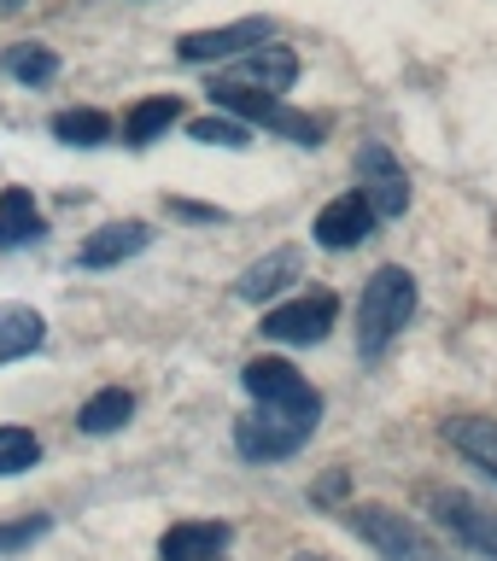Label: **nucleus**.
Returning a JSON list of instances; mask_svg holds the SVG:
<instances>
[{"label":"nucleus","instance_id":"nucleus-1","mask_svg":"<svg viewBox=\"0 0 497 561\" xmlns=\"http://www.w3.org/2000/svg\"><path fill=\"white\" fill-rule=\"evenodd\" d=\"M416 316V275L404 263H381L358 293V351L381 357Z\"/></svg>","mask_w":497,"mask_h":561},{"label":"nucleus","instance_id":"nucleus-2","mask_svg":"<svg viewBox=\"0 0 497 561\" xmlns=\"http://www.w3.org/2000/svg\"><path fill=\"white\" fill-rule=\"evenodd\" d=\"M346 520H351V533H358L381 561H445V550H439V543L428 538V526H421L416 515H404V508L351 503Z\"/></svg>","mask_w":497,"mask_h":561},{"label":"nucleus","instance_id":"nucleus-3","mask_svg":"<svg viewBox=\"0 0 497 561\" xmlns=\"http://www.w3.org/2000/svg\"><path fill=\"white\" fill-rule=\"evenodd\" d=\"M211 105L240 123H263V129L287 135L293 147H323V135H328L323 117L293 112V105H281V94H252V88H235V82H211Z\"/></svg>","mask_w":497,"mask_h":561},{"label":"nucleus","instance_id":"nucleus-4","mask_svg":"<svg viewBox=\"0 0 497 561\" xmlns=\"http://www.w3.org/2000/svg\"><path fill=\"white\" fill-rule=\"evenodd\" d=\"M421 503L439 515L445 533H456L468 550H481L486 561H497V508L492 503H481L463 485H421Z\"/></svg>","mask_w":497,"mask_h":561},{"label":"nucleus","instance_id":"nucleus-5","mask_svg":"<svg viewBox=\"0 0 497 561\" xmlns=\"http://www.w3.org/2000/svg\"><path fill=\"white\" fill-rule=\"evenodd\" d=\"M240 386L263 403V410H287V415L323 421V392H316V386L298 375L293 363H281V357H252L240 368Z\"/></svg>","mask_w":497,"mask_h":561},{"label":"nucleus","instance_id":"nucleus-6","mask_svg":"<svg viewBox=\"0 0 497 561\" xmlns=\"http://www.w3.org/2000/svg\"><path fill=\"white\" fill-rule=\"evenodd\" d=\"M316 421L310 415H287V410H258L235 421V450L246 462H281V456H293L298 445H310Z\"/></svg>","mask_w":497,"mask_h":561},{"label":"nucleus","instance_id":"nucleus-7","mask_svg":"<svg viewBox=\"0 0 497 561\" xmlns=\"http://www.w3.org/2000/svg\"><path fill=\"white\" fill-rule=\"evenodd\" d=\"M334 316H340V298H334V293H298V298H287V305L263 310V340L316 345V340H328Z\"/></svg>","mask_w":497,"mask_h":561},{"label":"nucleus","instance_id":"nucleus-8","mask_svg":"<svg viewBox=\"0 0 497 561\" xmlns=\"http://www.w3.org/2000/svg\"><path fill=\"white\" fill-rule=\"evenodd\" d=\"M275 35L270 18H235V24H217V30H188L176 42V59L182 65H223V59H240V53L263 47Z\"/></svg>","mask_w":497,"mask_h":561},{"label":"nucleus","instance_id":"nucleus-9","mask_svg":"<svg viewBox=\"0 0 497 561\" xmlns=\"http://www.w3.org/2000/svg\"><path fill=\"white\" fill-rule=\"evenodd\" d=\"M358 193L369 199V210H375L381 222H393L410 210V175H404V164L381 147V140L358 147Z\"/></svg>","mask_w":497,"mask_h":561},{"label":"nucleus","instance_id":"nucleus-10","mask_svg":"<svg viewBox=\"0 0 497 561\" xmlns=\"http://www.w3.org/2000/svg\"><path fill=\"white\" fill-rule=\"evenodd\" d=\"M217 82H235V88H252V94H287V88L298 82V53L293 47H252L240 53L235 70H223Z\"/></svg>","mask_w":497,"mask_h":561},{"label":"nucleus","instance_id":"nucleus-11","mask_svg":"<svg viewBox=\"0 0 497 561\" xmlns=\"http://www.w3.org/2000/svg\"><path fill=\"white\" fill-rule=\"evenodd\" d=\"M381 217L369 210V199L358 187L351 193H340V199H328L323 210H316V245H328V252H351V245H363L369 240V228H375Z\"/></svg>","mask_w":497,"mask_h":561},{"label":"nucleus","instance_id":"nucleus-12","mask_svg":"<svg viewBox=\"0 0 497 561\" xmlns=\"http://www.w3.org/2000/svg\"><path fill=\"white\" fill-rule=\"evenodd\" d=\"M298 270H305V252H298V245H275V252H263L258 263L240 270L235 298H246V305H270V298H281L298 280Z\"/></svg>","mask_w":497,"mask_h":561},{"label":"nucleus","instance_id":"nucleus-13","mask_svg":"<svg viewBox=\"0 0 497 561\" xmlns=\"http://www.w3.org/2000/svg\"><path fill=\"white\" fill-rule=\"evenodd\" d=\"M147 245H153V228L140 222V217H129V222H105V228H94V234L82 240L77 263H82V270H112V263L147 252Z\"/></svg>","mask_w":497,"mask_h":561},{"label":"nucleus","instance_id":"nucleus-14","mask_svg":"<svg viewBox=\"0 0 497 561\" xmlns=\"http://www.w3.org/2000/svg\"><path fill=\"white\" fill-rule=\"evenodd\" d=\"M228 520H176L158 538V561H217L228 550Z\"/></svg>","mask_w":497,"mask_h":561},{"label":"nucleus","instance_id":"nucleus-15","mask_svg":"<svg viewBox=\"0 0 497 561\" xmlns=\"http://www.w3.org/2000/svg\"><path fill=\"white\" fill-rule=\"evenodd\" d=\"M445 438H451L456 456H468L474 468H486L492 480H497V421H486V415H456V421H445Z\"/></svg>","mask_w":497,"mask_h":561},{"label":"nucleus","instance_id":"nucleus-16","mask_svg":"<svg viewBox=\"0 0 497 561\" xmlns=\"http://www.w3.org/2000/svg\"><path fill=\"white\" fill-rule=\"evenodd\" d=\"M42 340H47L42 310L0 305V363H18V357H30V351H42Z\"/></svg>","mask_w":497,"mask_h":561},{"label":"nucleus","instance_id":"nucleus-17","mask_svg":"<svg viewBox=\"0 0 497 561\" xmlns=\"http://www.w3.org/2000/svg\"><path fill=\"white\" fill-rule=\"evenodd\" d=\"M170 123H182V100H176V94H153V100H140L135 112L123 117V140H129V147H153Z\"/></svg>","mask_w":497,"mask_h":561},{"label":"nucleus","instance_id":"nucleus-18","mask_svg":"<svg viewBox=\"0 0 497 561\" xmlns=\"http://www.w3.org/2000/svg\"><path fill=\"white\" fill-rule=\"evenodd\" d=\"M129 415H135V392H123V386H100V392L77 410V427L94 433V438H105V433H117Z\"/></svg>","mask_w":497,"mask_h":561},{"label":"nucleus","instance_id":"nucleus-19","mask_svg":"<svg viewBox=\"0 0 497 561\" xmlns=\"http://www.w3.org/2000/svg\"><path fill=\"white\" fill-rule=\"evenodd\" d=\"M42 210H35L30 199V187H7L0 193V245H30V240H42Z\"/></svg>","mask_w":497,"mask_h":561},{"label":"nucleus","instance_id":"nucleus-20","mask_svg":"<svg viewBox=\"0 0 497 561\" xmlns=\"http://www.w3.org/2000/svg\"><path fill=\"white\" fill-rule=\"evenodd\" d=\"M0 70H7L12 82H53L59 77V53L42 47V42H12L0 53Z\"/></svg>","mask_w":497,"mask_h":561},{"label":"nucleus","instance_id":"nucleus-21","mask_svg":"<svg viewBox=\"0 0 497 561\" xmlns=\"http://www.w3.org/2000/svg\"><path fill=\"white\" fill-rule=\"evenodd\" d=\"M53 135L65 147H100V140H112V117L94 112V105H70V112L53 117Z\"/></svg>","mask_w":497,"mask_h":561},{"label":"nucleus","instance_id":"nucleus-22","mask_svg":"<svg viewBox=\"0 0 497 561\" xmlns=\"http://www.w3.org/2000/svg\"><path fill=\"white\" fill-rule=\"evenodd\" d=\"M188 135L200 140V147H228V152L252 147V123H240V117H193Z\"/></svg>","mask_w":497,"mask_h":561},{"label":"nucleus","instance_id":"nucleus-23","mask_svg":"<svg viewBox=\"0 0 497 561\" xmlns=\"http://www.w3.org/2000/svg\"><path fill=\"white\" fill-rule=\"evenodd\" d=\"M42 462V438L30 427H0V473H24Z\"/></svg>","mask_w":497,"mask_h":561},{"label":"nucleus","instance_id":"nucleus-24","mask_svg":"<svg viewBox=\"0 0 497 561\" xmlns=\"http://www.w3.org/2000/svg\"><path fill=\"white\" fill-rule=\"evenodd\" d=\"M47 533V515H24V520H12V526H0V556H12V550H24V543H35Z\"/></svg>","mask_w":497,"mask_h":561},{"label":"nucleus","instance_id":"nucleus-25","mask_svg":"<svg viewBox=\"0 0 497 561\" xmlns=\"http://www.w3.org/2000/svg\"><path fill=\"white\" fill-rule=\"evenodd\" d=\"M170 217H188V222H217L223 210H211V205H193V199H170Z\"/></svg>","mask_w":497,"mask_h":561},{"label":"nucleus","instance_id":"nucleus-26","mask_svg":"<svg viewBox=\"0 0 497 561\" xmlns=\"http://www.w3.org/2000/svg\"><path fill=\"white\" fill-rule=\"evenodd\" d=\"M340 491H346V473H340V468H334V473H328V480H323V485H316V503H328V497H340Z\"/></svg>","mask_w":497,"mask_h":561},{"label":"nucleus","instance_id":"nucleus-27","mask_svg":"<svg viewBox=\"0 0 497 561\" xmlns=\"http://www.w3.org/2000/svg\"><path fill=\"white\" fill-rule=\"evenodd\" d=\"M293 561H328V556H310V550H305V556H293Z\"/></svg>","mask_w":497,"mask_h":561},{"label":"nucleus","instance_id":"nucleus-28","mask_svg":"<svg viewBox=\"0 0 497 561\" xmlns=\"http://www.w3.org/2000/svg\"><path fill=\"white\" fill-rule=\"evenodd\" d=\"M0 7H24V0H0Z\"/></svg>","mask_w":497,"mask_h":561}]
</instances>
